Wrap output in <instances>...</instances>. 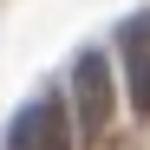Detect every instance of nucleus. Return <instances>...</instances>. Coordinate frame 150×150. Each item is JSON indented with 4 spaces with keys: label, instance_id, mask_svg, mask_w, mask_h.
Instances as JSON below:
<instances>
[{
    "label": "nucleus",
    "instance_id": "nucleus-2",
    "mask_svg": "<svg viewBox=\"0 0 150 150\" xmlns=\"http://www.w3.org/2000/svg\"><path fill=\"white\" fill-rule=\"evenodd\" d=\"M117 52H124V91H131V111L150 117V13H137V20L117 26Z\"/></svg>",
    "mask_w": 150,
    "mask_h": 150
},
{
    "label": "nucleus",
    "instance_id": "nucleus-3",
    "mask_svg": "<svg viewBox=\"0 0 150 150\" xmlns=\"http://www.w3.org/2000/svg\"><path fill=\"white\" fill-rule=\"evenodd\" d=\"M59 131H65V105L46 91V98H33V105H20V111H13L7 144H0V150H46Z\"/></svg>",
    "mask_w": 150,
    "mask_h": 150
},
{
    "label": "nucleus",
    "instance_id": "nucleus-1",
    "mask_svg": "<svg viewBox=\"0 0 150 150\" xmlns=\"http://www.w3.org/2000/svg\"><path fill=\"white\" fill-rule=\"evenodd\" d=\"M72 117H79L85 137H105L111 117H117V72H111V59L98 46H85L72 59Z\"/></svg>",
    "mask_w": 150,
    "mask_h": 150
}]
</instances>
